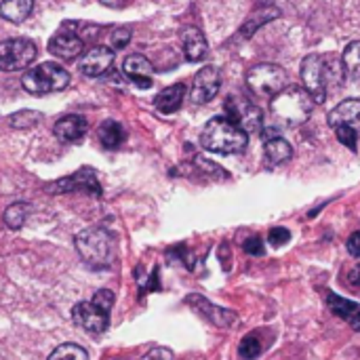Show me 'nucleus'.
<instances>
[{
  "instance_id": "4",
  "label": "nucleus",
  "mask_w": 360,
  "mask_h": 360,
  "mask_svg": "<svg viewBox=\"0 0 360 360\" xmlns=\"http://www.w3.org/2000/svg\"><path fill=\"white\" fill-rule=\"evenodd\" d=\"M312 108H314V99L308 95L306 89H300V86H287L276 97H272L274 118L289 127L304 124L310 118Z\"/></svg>"
},
{
  "instance_id": "15",
  "label": "nucleus",
  "mask_w": 360,
  "mask_h": 360,
  "mask_svg": "<svg viewBox=\"0 0 360 360\" xmlns=\"http://www.w3.org/2000/svg\"><path fill=\"white\" fill-rule=\"evenodd\" d=\"M89 129V122L84 116H78V114H70V116H63L55 122L53 127V133L59 141L63 143H74V141H80L84 137Z\"/></svg>"
},
{
  "instance_id": "14",
  "label": "nucleus",
  "mask_w": 360,
  "mask_h": 360,
  "mask_svg": "<svg viewBox=\"0 0 360 360\" xmlns=\"http://www.w3.org/2000/svg\"><path fill=\"white\" fill-rule=\"evenodd\" d=\"M49 51L55 57L70 61V59H76L84 51V40L80 36H76L74 32H57L49 40Z\"/></svg>"
},
{
  "instance_id": "37",
  "label": "nucleus",
  "mask_w": 360,
  "mask_h": 360,
  "mask_svg": "<svg viewBox=\"0 0 360 360\" xmlns=\"http://www.w3.org/2000/svg\"><path fill=\"white\" fill-rule=\"evenodd\" d=\"M262 2H266V4H268V2H272V0H262Z\"/></svg>"
},
{
  "instance_id": "11",
  "label": "nucleus",
  "mask_w": 360,
  "mask_h": 360,
  "mask_svg": "<svg viewBox=\"0 0 360 360\" xmlns=\"http://www.w3.org/2000/svg\"><path fill=\"white\" fill-rule=\"evenodd\" d=\"M53 194H63V192H76V190H84V192H91L93 196H101V186L97 181V175L93 169H80L76 171L74 175L65 177V179H59L55 181L51 188H49Z\"/></svg>"
},
{
  "instance_id": "22",
  "label": "nucleus",
  "mask_w": 360,
  "mask_h": 360,
  "mask_svg": "<svg viewBox=\"0 0 360 360\" xmlns=\"http://www.w3.org/2000/svg\"><path fill=\"white\" fill-rule=\"evenodd\" d=\"M32 8H34V0H2L0 17L11 23H21L30 17Z\"/></svg>"
},
{
  "instance_id": "16",
  "label": "nucleus",
  "mask_w": 360,
  "mask_h": 360,
  "mask_svg": "<svg viewBox=\"0 0 360 360\" xmlns=\"http://www.w3.org/2000/svg\"><path fill=\"white\" fill-rule=\"evenodd\" d=\"M329 124L333 129L350 127L360 133V99H346L340 105H335L329 114Z\"/></svg>"
},
{
  "instance_id": "13",
  "label": "nucleus",
  "mask_w": 360,
  "mask_h": 360,
  "mask_svg": "<svg viewBox=\"0 0 360 360\" xmlns=\"http://www.w3.org/2000/svg\"><path fill=\"white\" fill-rule=\"evenodd\" d=\"M188 304L194 306V310L198 314H202L207 321H211L213 325H217L221 329H230V327H234L238 323V316L234 312H230L226 308H217V306L209 304L207 300H202L200 295H190L188 297Z\"/></svg>"
},
{
  "instance_id": "17",
  "label": "nucleus",
  "mask_w": 360,
  "mask_h": 360,
  "mask_svg": "<svg viewBox=\"0 0 360 360\" xmlns=\"http://www.w3.org/2000/svg\"><path fill=\"white\" fill-rule=\"evenodd\" d=\"M124 76H129L139 89H150L152 86V63L143 55H129L122 63Z\"/></svg>"
},
{
  "instance_id": "5",
  "label": "nucleus",
  "mask_w": 360,
  "mask_h": 360,
  "mask_svg": "<svg viewBox=\"0 0 360 360\" xmlns=\"http://www.w3.org/2000/svg\"><path fill=\"white\" fill-rule=\"evenodd\" d=\"M21 84L32 95H46V93L65 89L70 84V74L65 68L46 61V63L34 65L32 70H27L21 78Z\"/></svg>"
},
{
  "instance_id": "12",
  "label": "nucleus",
  "mask_w": 360,
  "mask_h": 360,
  "mask_svg": "<svg viewBox=\"0 0 360 360\" xmlns=\"http://www.w3.org/2000/svg\"><path fill=\"white\" fill-rule=\"evenodd\" d=\"M112 63H114V51L103 44H97L84 53V57L80 59L78 65L84 76L97 78V76H103L112 68Z\"/></svg>"
},
{
  "instance_id": "7",
  "label": "nucleus",
  "mask_w": 360,
  "mask_h": 360,
  "mask_svg": "<svg viewBox=\"0 0 360 360\" xmlns=\"http://www.w3.org/2000/svg\"><path fill=\"white\" fill-rule=\"evenodd\" d=\"M38 51L36 44L27 38H11L0 42V70L17 72L34 63Z\"/></svg>"
},
{
  "instance_id": "36",
  "label": "nucleus",
  "mask_w": 360,
  "mask_h": 360,
  "mask_svg": "<svg viewBox=\"0 0 360 360\" xmlns=\"http://www.w3.org/2000/svg\"><path fill=\"white\" fill-rule=\"evenodd\" d=\"M348 281H350L352 285H360V266H356V268H354V270L350 272Z\"/></svg>"
},
{
  "instance_id": "34",
  "label": "nucleus",
  "mask_w": 360,
  "mask_h": 360,
  "mask_svg": "<svg viewBox=\"0 0 360 360\" xmlns=\"http://www.w3.org/2000/svg\"><path fill=\"white\" fill-rule=\"evenodd\" d=\"M245 253H249V255H264V243H262V238H249L247 243H245Z\"/></svg>"
},
{
  "instance_id": "1",
  "label": "nucleus",
  "mask_w": 360,
  "mask_h": 360,
  "mask_svg": "<svg viewBox=\"0 0 360 360\" xmlns=\"http://www.w3.org/2000/svg\"><path fill=\"white\" fill-rule=\"evenodd\" d=\"M346 76L344 68H342V59H338L335 55H321V53H312L302 61V82L304 89L308 91V95L316 101L323 103L331 91V84Z\"/></svg>"
},
{
  "instance_id": "30",
  "label": "nucleus",
  "mask_w": 360,
  "mask_h": 360,
  "mask_svg": "<svg viewBox=\"0 0 360 360\" xmlns=\"http://www.w3.org/2000/svg\"><path fill=\"white\" fill-rule=\"evenodd\" d=\"M91 304H95L99 310H103V312L110 314V310H112V306H114V293H112L110 289H101V291L95 293V297L91 300Z\"/></svg>"
},
{
  "instance_id": "8",
  "label": "nucleus",
  "mask_w": 360,
  "mask_h": 360,
  "mask_svg": "<svg viewBox=\"0 0 360 360\" xmlns=\"http://www.w3.org/2000/svg\"><path fill=\"white\" fill-rule=\"evenodd\" d=\"M226 110H228V118L232 122H236L245 133H255L264 124L262 110L255 103H251V101H247L243 97H230L226 101Z\"/></svg>"
},
{
  "instance_id": "29",
  "label": "nucleus",
  "mask_w": 360,
  "mask_h": 360,
  "mask_svg": "<svg viewBox=\"0 0 360 360\" xmlns=\"http://www.w3.org/2000/svg\"><path fill=\"white\" fill-rule=\"evenodd\" d=\"M38 120H40V114H38V112L23 110V112H17V114L11 116V127H15V129H30V127H34Z\"/></svg>"
},
{
  "instance_id": "6",
  "label": "nucleus",
  "mask_w": 360,
  "mask_h": 360,
  "mask_svg": "<svg viewBox=\"0 0 360 360\" xmlns=\"http://www.w3.org/2000/svg\"><path fill=\"white\" fill-rule=\"evenodd\" d=\"M247 86L255 97L272 99L287 89V72L276 63H257L247 72Z\"/></svg>"
},
{
  "instance_id": "20",
  "label": "nucleus",
  "mask_w": 360,
  "mask_h": 360,
  "mask_svg": "<svg viewBox=\"0 0 360 360\" xmlns=\"http://www.w3.org/2000/svg\"><path fill=\"white\" fill-rule=\"evenodd\" d=\"M186 99V84L184 82H177V84H171L167 89H162L156 99H154V108L160 112V114H173L181 108Z\"/></svg>"
},
{
  "instance_id": "18",
  "label": "nucleus",
  "mask_w": 360,
  "mask_h": 360,
  "mask_svg": "<svg viewBox=\"0 0 360 360\" xmlns=\"http://www.w3.org/2000/svg\"><path fill=\"white\" fill-rule=\"evenodd\" d=\"M181 46H184V55L188 61L196 63L202 61L207 55V38L198 27H184L181 32Z\"/></svg>"
},
{
  "instance_id": "9",
  "label": "nucleus",
  "mask_w": 360,
  "mask_h": 360,
  "mask_svg": "<svg viewBox=\"0 0 360 360\" xmlns=\"http://www.w3.org/2000/svg\"><path fill=\"white\" fill-rule=\"evenodd\" d=\"M72 319H74L76 327H80V329H84L86 333H93V335H99L110 327V314L99 310L91 302L76 304L74 310H72Z\"/></svg>"
},
{
  "instance_id": "27",
  "label": "nucleus",
  "mask_w": 360,
  "mask_h": 360,
  "mask_svg": "<svg viewBox=\"0 0 360 360\" xmlns=\"http://www.w3.org/2000/svg\"><path fill=\"white\" fill-rule=\"evenodd\" d=\"M49 360H89V356L76 344H61L59 348L53 350V354L49 356Z\"/></svg>"
},
{
  "instance_id": "33",
  "label": "nucleus",
  "mask_w": 360,
  "mask_h": 360,
  "mask_svg": "<svg viewBox=\"0 0 360 360\" xmlns=\"http://www.w3.org/2000/svg\"><path fill=\"white\" fill-rule=\"evenodd\" d=\"M131 40V32L127 27H120L112 34V46L114 49H124Z\"/></svg>"
},
{
  "instance_id": "35",
  "label": "nucleus",
  "mask_w": 360,
  "mask_h": 360,
  "mask_svg": "<svg viewBox=\"0 0 360 360\" xmlns=\"http://www.w3.org/2000/svg\"><path fill=\"white\" fill-rule=\"evenodd\" d=\"M346 245H348V251H350L352 257H360V232L350 234V238H348Z\"/></svg>"
},
{
  "instance_id": "10",
  "label": "nucleus",
  "mask_w": 360,
  "mask_h": 360,
  "mask_svg": "<svg viewBox=\"0 0 360 360\" xmlns=\"http://www.w3.org/2000/svg\"><path fill=\"white\" fill-rule=\"evenodd\" d=\"M221 89V74L213 65H205L202 70L196 72L192 80V91L190 97L194 103H209Z\"/></svg>"
},
{
  "instance_id": "21",
  "label": "nucleus",
  "mask_w": 360,
  "mask_h": 360,
  "mask_svg": "<svg viewBox=\"0 0 360 360\" xmlns=\"http://www.w3.org/2000/svg\"><path fill=\"white\" fill-rule=\"evenodd\" d=\"M264 137H266L264 150H266V158L270 165H283L293 156L291 143L287 139H283L281 135H274V131H266Z\"/></svg>"
},
{
  "instance_id": "23",
  "label": "nucleus",
  "mask_w": 360,
  "mask_h": 360,
  "mask_svg": "<svg viewBox=\"0 0 360 360\" xmlns=\"http://www.w3.org/2000/svg\"><path fill=\"white\" fill-rule=\"evenodd\" d=\"M97 137H99V141H101L103 148L116 150V148L124 141L127 135H124V129H122L120 122H116V120H105V122H101V127L97 129Z\"/></svg>"
},
{
  "instance_id": "31",
  "label": "nucleus",
  "mask_w": 360,
  "mask_h": 360,
  "mask_svg": "<svg viewBox=\"0 0 360 360\" xmlns=\"http://www.w3.org/2000/svg\"><path fill=\"white\" fill-rule=\"evenodd\" d=\"M335 135H338V139H340L344 146H348L350 150H356L359 133H356L354 129H350V127H338V129H335Z\"/></svg>"
},
{
  "instance_id": "3",
  "label": "nucleus",
  "mask_w": 360,
  "mask_h": 360,
  "mask_svg": "<svg viewBox=\"0 0 360 360\" xmlns=\"http://www.w3.org/2000/svg\"><path fill=\"white\" fill-rule=\"evenodd\" d=\"M76 249H78V255L82 257V262L93 270L110 268L114 264V255H116L114 238L103 228L82 230L76 236Z\"/></svg>"
},
{
  "instance_id": "2",
  "label": "nucleus",
  "mask_w": 360,
  "mask_h": 360,
  "mask_svg": "<svg viewBox=\"0 0 360 360\" xmlns=\"http://www.w3.org/2000/svg\"><path fill=\"white\" fill-rule=\"evenodd\" d=\"M200 143L205 150L215 154H238L247 148L249 137L228 116H217L205 124L200 133Z\"/></svg>"
},
{
  "instance_id": "25",
  "label": "nucleus",
  "mask_w": 360,
  "mask_h": 360,
  "mask_svg": "<svg viewBox=\"0 0 360 360\" xmlns=\"http://www.w3.org/2000/svg\"><path fill=\"white\" fill-rule=\"evenodd\" d=\"M27 215H30V205L27 202H15L4 211V224L11 230H19L25 224Z\"/></svg>"
},
{
  "instance_id": "19",
  "label": "nucleus",
  "mask_w": 360,
  "mask_h": 360,
  "mask_svg": "<svg viewBox=\"0 0 360 360\" xmlns=\"http://www.w3.org/2000/svg\"><path fill=\"white\" fill-rule=\"evenodd\" d=\"M327 304H329V310L335 316L344 319L346 323H350L352 329L360 331V304L350 302V300H344V297H340V295H335L331 291L327 295Z\"/></svg>"
},
{
  "instance_id": "32",
  "label": "nucleus",
  "mask_w": 360,
  "mask_h": 360,
  "mask_svg": "<svg viewBox=\"0 0 360 360\" xmlns=\"http://www.w3.org/2000/svg\"><path fill=\"white\" fill-rule=\"evenodd\" d=\"M268 240L274 245V247H283V245H287L289 240H291V232L287 230V228H272L270 230V234H268Z\"/></svg>"
},
{
  "instance_id": "26",
  "label": "nucleus",
  "mask_w": 360,
  "mask_h": 360,
  "mask_svg": "<svg viewBox=\"0 0 360 360\" xmlns=\"http://www.w3.org/2000/svg\"><path fill=\"white\" fill-rule=\"evenodd\" d=\"M281 13H278V8H274V6H268V8H264L262 13H253L251 17H249V21L243 25V34L245 36H251L259 25H264L266 21H270V19H274V17H278Z\"/></svg>"
},
{
  "instance_id": "28",
  "label": "nucleus",
  "mask_w": 360,
  "mask_h": 360,
  "mask_svg": "<svg viewBox=\"0 0 360 360\" xmlns=\"http://www.w3.org/2000/svg\"><path fill=\"white\" fill-rule=\"evenodd\" d=\"M238 354L245 360L257 359L262 354V342L255 338V335H249L240 342V348H238Z\"/></svg>"
},
{
  "instance_id": "24",
  "label": "nucleus",
  "mask_w": 360,
  "mask_h": 360,
  "mask_svg": "<svg viewBox=\"0 0 360 360\" xmlns=\"http://www.w3.org/2000/svg\"><path fill=\"white\" fill-rule=\"evenodd\" d=\"M342 68H344V74H346L348 78L360 80V40L350 42V44L344 49Z\"/></svg>"
}]
</instances>
